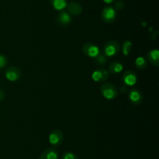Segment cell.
Here are the masks:
<instances>
[{"instance_id":"cell-12","label":"cell","mask_w":159,"mask_h":159,"mask_svg":"<svg viewBox=\"0 0 159 159\" xmlns=\"http://www.w3.org/2000/svg\"><path fill=\"white\" fill-rule=\"evenodd\" d=\"M59 154L54 147L48 148L40 154L39 159H58Z\"/></svg>"},{"instance_id":"cell-11","label":"cell","mask_w":159,"mask_h":159,"mask_svg":"<svg viewBox=\"0 0 159 159\" xmlns=\"http://www.w3.org/2000/svg\"><path fill=\"white\" fill-rule=\"evenodd\" d=\"M67 12L71 16H79L82 12V7L79 2H71L67 5Z\"/></svg>"},{"instance_id":"cell-22","label":"cell","mask_w":159,"mask_h":159,"mask_svg":"<svg viewBox=\"0 0 159 159\" xmlns=\"http://www.w3.org/2000/svg\"><path fill=\"white\" fill-rule=\"evenodd\" d=\"M4 97H5V93L2 91V90H0V101L3 100Z\"/></svg>"},{"instance_id":"cell-14","label":"cell","mask_w":159,"mask_h":159,"mask_svg":"<svg viewBox=\"0 0 159 159\" xmlns=\"http://www.w3.org/2000/svg\"><path fill=\"white\" fill-rule=\"evenodd\" d=\"M124 70V65L119 62H113L110 64L108 72L111 74H119Z\"/></svg>"},{"instance_id":"cell-17","label":"cell","mask_w":159,"mask_h":159,"mask_svg":"<svg viewBox=\"0 0 159 159\" xmlns=\"http://www.w3.org/2000/svg\"><path fill=\"white\" fill-rule=\"evenodd\" d=\"M132 48V42L130 40L124 41L122 45V52L125 56L130 55V51Z\"/></svg>"},{"instance_id":"cell-4","label":"cell","mask_w":159,"mask_h":159,"mask_svg":"<svg viewBox=\"0 0 159 159\" xmlns=\"http://www.w3.org/2000/svg\"><path fill=\"white\" fill-rule=\"evenodd\" d=\"M116 18V11L112 6H107L102 11V19L106 23H112Z\"/></svg>"},{"instance_id":"cell-3","label":"cell","mask_w":159,"mask_h":159,"mask_svg":"<svg viewBox=\"0 0 159 159\" xmlns=\"http://www.w3.org/2000/svg\"><path fill=\"white\" fill-rule=\"evenodd\" d=\"M82 51L85 55L90 58H93V59L97 57L100 54V49H99V47L95 44L91 43V42L85 43L82 46Z\"/></svg>"},{"instance_id":"cell-13","label":"cell","mask_w":159,"mask_h":159,"mask_svg":"<svg viewBox=\"0 0 159 159\" xmlns=\"http://www.w3.org/2000/svg\"><path fill=\"white\" fill-rule=\"evenodd\" d=\"M147 60L155 66L159 65V51L158 49H152L148 52Z\"/></svg>"},{"instance_id":"cell-2","label":"cell","mask_w":159,"mask_h":159,"mask_svg":"<svg viewBox=\"0 0 159 159\" xmlns=\"http://www.w3.org/2000/svg\"><path fill=\"white\" fill-rule=\"evenodd\" d=\"M102 95L107 100H113L118 96L116 87L111 83H105L101 86Z\"/></svg>"},{"instance_id":"cell-1","label":"cell","mask_w":159,"mask_h":159,"mask_svg":"<svg viewBox=\"0 0 159 159\" xmlns=\"http://www.w3.org/2000/svg\"><path fill=\"white\" fill-rule=\"evenodd\" d=\"M120 50V46L119 42L114 40L108 41L105 43L102 48V54L106 57L111 58L115 55H117L118 53Z\"/></svg>"},{"instance_id":"cell-23","label":"cell","mask_w":159,"mask_h":159,"mask_svg":"<svg viewBox=\"0 0 159 159\" xmlns=\"http://www.w3.org/2000/svg\"><path fill=\"white\" fill-rule=\"evenodd\" d=\"M102 1L105 3H107V4H110V3H112L113 2H114V0H102Z\"/></svg>"},{"instance_id":"cell-7","label":"cell","mask_w":159,"mask_h":159,"mask_svg":"<svg viewBox=\"0 0 159 159\" xmlns=\"http://www.w3.org/2000/svg\"><path fill=\"white\" fill-rule=\"evenodd\" d=\"M110 77V73L104 68L98 69L92 73V79L96 82H104Z\"/></svg>"},{"instance_id":"cell-20","label":"cell","mask_w":159,"mask_h":159,"mask_svg":"<svg viewBox=\"0 0 159 159\" xmlns=\"http://www.w3.org/2000/svg\"><path fill=\"white\" fill-rule=\"evenodd\" d=\"M8 63V60L6 57L3 55L0 54V69H2L6 66Z\"/></svg>"},{"instance_id":"cell-10","label":"cell","mask_w":159,"mask_h":159,"mask_svg":"<svg viewBox=\"0 0 159 159\" xmlns=\"http://www.w3.org/2000/svg\"><path fill=\"white\" fill-rule=\"evenodd\" d=\"M57 23L61 25V26H68L69 24H71V23L72 22V18H71V16L68 13L67 11L62 10L60 13L57 15Z\"/></svg>"},{"instance_id":"cell-6","label":"cell","mask_w":159,"mask_h":159,"mask_svg":"<svg viewBox=\"0 0 159 159\" xmlns=\"http://www.w3.org/2000/svg\"><path fill=\"white\" fill-rule=\"evenodd\" d=\"M5 75H6V78L8 80L16 82V81H18L21 78L22 73L18 67L12 65V66L9 67L6 70Z\"/></svg>"},{"instance_id":"cell-5","label":"cell","mask_w":159,"mask_h":159,"mask_svg":"<svg viewBox=\"0 0 159 159\" xmlns=\"http://www.w3.org/2000/svg\"><path fill=\"white\" fill-rule=\"evenodd\" d=\"M63 132H62L60 129H54V130L50 133L49 137H48V140H49L50 143H51L53 147L60 146L62 143V142H63Z\"/></svg>"},{"instance_id":"cell-9","label":"cell","mask_w":159,"mask_h":159,"mask_svg":"<svg viewBox=\"0 0 159 159\" xmlns=\"http://www.w3.org/2000/svg\"><path fill=\"white\" fill-rule=\"evenodd\" d=\"M122 80L125 85L131 87V86L136 84L137 81H138V76H137V74L134 71L127 70L123 74Z\"/></svg>"},{"instance_id":"cell-19","label":"cell","mask_w":159,"mask_h":159,"mask_svg":"<svg viewBox=\"0 0 159 159\" xmlns=\"http://www.w3.org/2000/svg\"><path fill=\"white\" fill-rule=\"evenodd\" d=\"M95 61L98 65H105L107 62V59L103 54H99L97 57L95 58Z\"/></svg>"},{"instance_id":"cell-15","label":"cell","mask_w":159,"mask_h":159,"mask_svg":"<svg viewBox=\"0 0 159 159\" xmlns=\"http://www.w3.org/2000/svg\"><path fill=\"white\" fill-rule=\"evenodd\" d=\"M51 3L56 10H63L68 5V0H51Z\"/></svg>"},{"instance_id":"cell-16","label":"cell","mask_w":159,"mask_h":159,"mask_svg":"<svg viewBox=\"0 0 159 159\" xmlns=\"http://www.w3.org/2000/svg\"><path fill=\"white\" fill-rule=\"evenodd\" d=\"M135 66L138 70H145L148 66V61L147 59H145L143 56H139L135 59Z\"/></svg>"},{"instance_id":"cell-21","label":"cell","mask_w":159,"mask_h":159,"mask_svg":"<svg viewBox=\"0 0 159 159\" xmlns=\"http://www.w3.org/2000/svg\"><path fill=\"white\" fill-rule=\"evenodd\" d=\"M124 2L123 1H121V0H118V1H116V2H115V6H114V9H116V10H121V9H123L124 8Z\"/></svg>"},{"instance_id":"cell-18","label":"cell","mask_w":159,"mask_h":159,"mask_svg":"<svg viewBox=\"0 0 159 159\" xmlns=\"http://www.w3.org/2000/svg\"><path fill=\"white\" fill-rule=\"evenodd\" d=\"M61 159H79V157L72 151H66L62 154Z\"/></svg>"},{"instance_id":"cell-8","label":"cell","mask_w":159,"mask_h":159,"mask_svg":"<svg viewBox=\"0 0 159 159\" xmlns=\"http://www.w3.org/2000/svg\"><path fill=\"white\" fill-rule=\"evenodd\" d=\"M128 98L130 102L134 105H139L143 102L142 93L136 88L131 89L128 92Z\"/></svg>"}]
</instances>
